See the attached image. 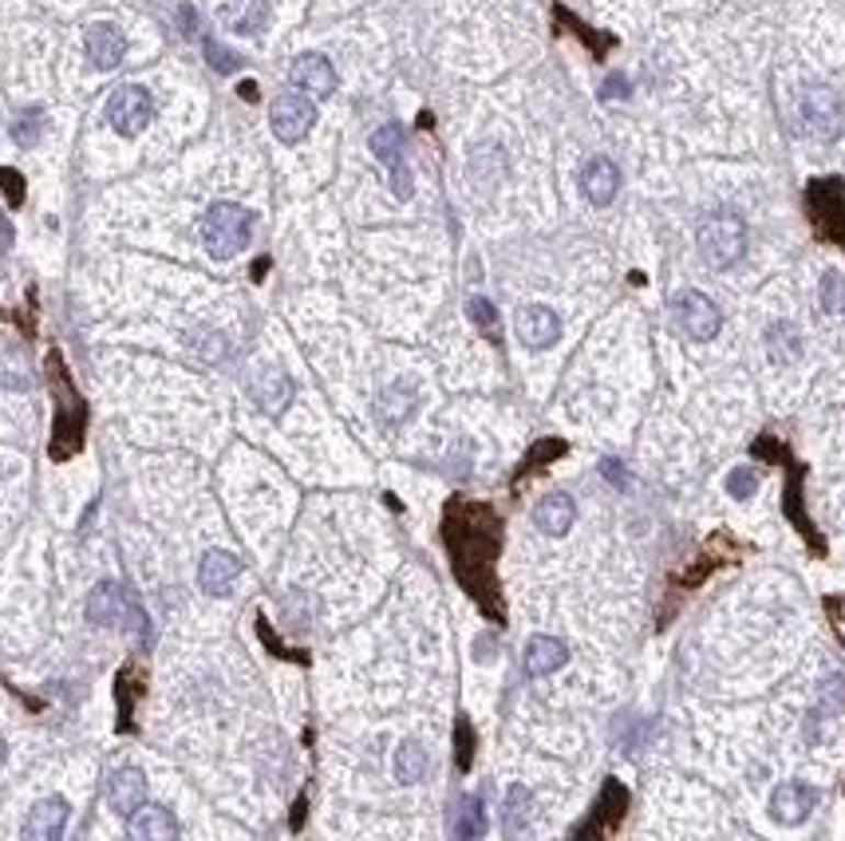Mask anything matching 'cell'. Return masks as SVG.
<instances>
[{
  "instance_id": "obj_1",
  "label": "cell",
  "mask_w": 845,
  "mask_h": 841,
  "mask_svg": "<svg viewBox=\"0 0 845 841\" xmlns=\"http://www.w3.org/2000/svg\"><path fill=\"white\" fill-rule=\"evenodd\" d=\"M88 621L95 624V628H111V633L135 636V640H143V644L150 640V621H147V613H143V604H138V596L131 593L127 584H119V581H103L91 589Z\"/></svg>"
},
{
  "instance_id": "obj_2",
  "label": "cell",
  "mask_w": 845,
  "mask_h": 841,
  "mask_svg": "<svg viewBox=\"0 0 845 841\" xmlns=\"http://www.w3.org/2000/svg\"><path fill=\"white\" fill-rule=\"evenodd\" d=\"M254 238V214L246 206H237V202H214L206 209V218H202V241H206L210 258L217 261H229L237 258L241 249L249 246Z\"/></svg>"
},
{
  "instance_id": "obj_3",
  "label": "cell",
  "mask_w": 845,
  "mask_h": 841,
  "mask_svg": "<svg viewBox=\"0 0 845 841\" xmlns=\"http://www.w3.org/2000/svg\"><path fill=\"white\" fill-rule=\"evenodd\" d=\"M696 246H699V258H703L708 269H731V265H739L743 253H747V226H743L739 214L719 209V214L703 218Z\"/></svg>"
},
{
  "instance_id": "obj_4",
  "label": "cell",
  "mask_w": 845,
  "mask_h": 841,
  "mask_svg": "<svg viewBox=\"0 0 845 841\" xmlns=\"http://www.w3.org/2000/svg\"><path fill=\"white\" fill-rule=\"evenodd\" d=\"M672 320H676L679 332H684L688 340H696V344L716 340L719 325H723L716 300H711L708 293H699V288H684V293L672 297Z\"/></svg>"
},
{
  "instance_id": "obj_5",
  "label": "cell",
  "mask_w": 845,
  "mask_h": 841,
  "mask_svg": "<svg viewBox=\"0 0 845 841\" xmlns=\"http://www.w3.org/2000/svg\"><path fill=\"white\" fill-rule=\"evenodd\" d=\"M150 120H155V100H150V91L138 88V83H123L108 100V123L123 139L143 135V130L150 127Z\"/></svg>"
},
{
  "instance_id": "obj_6",
  "label": "cell",
  "mask_w": 845,
  "mask_h": 841,
  "mask_svg": "<svg viewBox=\"0 0 845 841\" xmlns=\"http://www.w3.org/2000/svg\"><path fill=\"white\" fill-rule=\"evenodd\" d=\"M798 107H802V123H807V130L814 135V139L830 143L842 135L845 115H842V100H837L834 88H826V83H810V88L802 91Z\"/></svg>"
},
{
  "instance_id": "obj_7",
  "label": "cell",
  "mask_w": 845,
  "mask_h": 841,
  "mask_svg": "<svg viewBox=\"0 0 845 841\" xmlns=\"http://www.w3.org/2000/svg\"><path fill=\"white\" fill-rule=\"evenodd\" d=\"M814 229L830 241H845V186L837 179H818L807 190Z\"/></svg>"
},
{
  "instance_id": "obj_8",
  "label": "cell",
  "mask_w": 845,
  "mask_h": 841,
  "mask_svg": "<svg viewBox=\"0 0 845 841\" xmlns=\"http://www.w3.org/2000/svg\"><path fill=\"white\" fill-rule=\"evenodd\" d=\"M316 123V103L308 100L305 91H285V95H277L273 107H269V127L281 143H301L313 130Z\"/></svg>"
},
{
  "instance_id": "obj_9",
  "label": "cell",
  "mask_w": 845,
  "mask_h": 841,
  "mask_svg": "<svg viewBox=\"0 0 845 841\" xmlns=\"http://www.w3.org/2000/svg\"><path fill=\"white\" fill-rule=\"evenodd\" d=\"M289 83H293L296 91H305L308 100H328L336 91V68L320 52H305V56H296L293 68H289Z\"/></svg>"
},
{
  "instance_id": "obj_10",
  "label": "cell",
  "mask_w": 845,
  "mask_h": 841,
  "mask_svg": "<svg viewBox=\"0 0 845 841\" xmlns=\"http://www.w3.org/2000/svg\"><path fill=\"white\" fill-rule=\"evenodd\" d=\"M814 806H818V791L807 786V782H782V786L770 794V818L782 821V826L807 821Z\"/></svg>"
},
{
  "instance_id": "obj_11",
  "label": "cell",
  "mask_w": 845,
  "mask_h": 841,
  "mask_svg": "<svg viewBox=\"0 0 845 841\" xmlns=\"http://www.w3.org/2000/svg\"><path fill=\"white\" fill-rule=\"evenodd\" d=\"M83 48H88V60L95 64L99 71H115L119 64H123V56H127V36L119 32V24L99 21L88 29Z\"/></svg>"
},
{
  "instance_id": "obj_12",
  "label": "cell",
  "mask_w": 845,
  "mask_h": 841,
  "mask_svg": "<svg viewBox=\"0 0 845 841\" xmlns=\"http://www.w3.org/2000/svg\"><path fill=\"white\" fill-rule=\"evenodd\" d=\"M249 391H254L257 407L266 411V416H285V407L293 404V379L281 372V367L266 364L261 372L254 376V384H249Z\"/></svg>"
},
{
  "instance_id": "obj_13",
  "label": "cell",
  "mask_w": 845,
  "mask_h": 841,
  "mask_svg": "<svg viewBox=\"0 0 845 841\" xmlns=\"http://www.w3.org/2000/svg\"><path fill=\"white\" fill-rule=\"evenodd\" d=\"M68 798H40L36 806L29 810V818H24V838L29 841H56L59 833H64V826H68Z\"/></svg>"
},
{
  "instance_id": "obj_14",
  "label": "cell",
  "mask_w": 845,
  "mask_h": 841,
  "mask_svg": "<svg viewBox=\"0 0 845 841\" xmlns=\"http://www.w3.org/2000/svg\"><path fill=\"white\" fill-rule=\"evenodd\" d=\"M108 802L115 814L131 818V814L147 802V779H143V771H138V766H115L108 779Z\"/></svg>"
},
{
  "instance_id": "obj_15",
  "label": "cell",
  "mask_w": 845,
  "mask_h": 841,
  "mask_svg": "<svg viewBox=\"0 0 845 841\" xmlns=\"http://www.w3.org/2000/svg\"><path fill=\"white\" fill-rule=\"evenodd\" d=\"M237 577H241V557L229 554V549H210V554L202 557V565H198V584H202L210 596H226Z\"/></svg>"
},
{
  "instance_id": "obj_16",
  "label": "cell",
  "mask_w": 845,
  "mask_h": 841,
  "mask_svg": "<svg viewBox=\"0 0 845 841\" xmlns=\"http://www.w3.org/2000/svg\"><path fill=\"white\" fill-rule=\"evenodd\" d=\"M518 340L526 348H550L553 340L561 337V320H557V312L553 308H545V305H526V308H518Z\"/></svg>"
},
{
  "instance_id": "obj_17",
  "label": "cell",
  "mask_w": 845,
  "mask_h": 841,
  "mask_svg": "<svg viewBox=\"0 0 845 841\" xmlns=\"http://www.w3.org/2000/svg\"><path fill=\"white\" fill-rule=\"evenodd\" d=\"M581 190H585V198H589L593 206H609V202L617 198V190H620L617 162L605 159V155H597V159L585 162V170H581Z\"/></svg>"
},
{
  "instance_id": "obj_18",
  "label": "cell",
  "mask_w": 845,
  "mask_h": 841,
  "mask_svg": "<svg viewBox=\"0 0 845 841\" xmlns=\"http://www.w3.org/2000/svg\"><path fill=\"white\" fill-rule=\"evenodd\" d=\"M127 826H131V833L135 838H143V841H170V838H178V818L174 814L167 810V806H138L135 814L127 818Z\"/></svg>"
},
{
  "instance_id": "obj_19",
  "label": "cell",
  "mask_w": 845,
  "mask_h": 841,
  "mask_svg": "<svg viewBox=\"0 0 845 841\" xmlns=\"http://www.w3.org/2000/svg\"><path fill=\"white\" fill-rule=\"evenodd\" d=\"M573 518H577V505H573L570 495H545L538 502V510H533V522H538V530H541V534H550V537L570 534Z\"/></svg>"
},
{
  "instance_id": "obj_20",
  "label": "cell",
  "mask_w": 845,
  "mask_h": 841,
  "mask_svg": "<svg viewBox=\"0 0 845 841\" xmlns=\"http://www.w3.org/2000/svg\"><path fill=\"white\" fill-rule=\"evenodd\" d=\"M565 660H570V648L557 636H533L526 644V672L530 675H553L557 668H565Z\"/></svg>"
},
{
  "instance_id": "obj_21",
  "label": "cell",
  "mask_w": 845,
  "mask_h": 841,
  "mask_svg": "<svg viewBox=\"0 0 845 841\" xmlns=\"http://www.w3.org/2000/svg\"><path fill=\"white\" fill-rule=\"evenodd\" d=\"M412 411H415V387H407V384H392L375 396V416H380V423L384 427L407 423Z\"/></svg>"
},
{
  "instance_id": "obj_22",
  "label": "cell",
  "mask_w": 845,
  "mask_h": 841,
  "mask_svg": "<svg viewBox=\"0 0 845 841\" xmlns=\"http://www.w3.org/2000/svg\"><path fill=\"white\" fill-rule=\"evenodd\" d=\"M767 352L770 360L782 367L798 364V356H802V337H798V328L790 325V320H778V325L767 328Z\"/></svg>"
},
{
  "instance_id": "obj_23",
  "label": "cell",
  "mask_w": 845,
  "mask_h": 841,
  "mask_svg": "<svg viewBox=\"0 0 845 841\" xmlns=\"http://www.w3.org/2000/svg\"><path fill=\"white\" fill-rule=\"evenodd\" d=\"M226 21L241 36H257L269 21V0H241L237 9H226Z\"/></svg>"
},
{
  "instance_id": "obj_24",
  "label": "cell",
  "mask_w": 845,
  "mask_h": 841,
  "mask_svg": "<svg viewBox=\"0 0 845 841\" xmlns=\"http://www.w3.org/2000/svg\"><path fill=\"white\" fill-rule=\"evenodd\" d=\"M372 155L384 162L387 170H392L395 162H404V127H399V123H384V127L372 135Z\"/></svg>"
},
{
  "instance_id": "obj_25",
  "label": "cell",
  "mask_w": 845,
  "mask_h": 841,
  "mask_svg": "<svg viewBox=\"0 0 845 841\" xmlns=\"http://www.w3.org/2000/svg\"><path fill=\"white\" fill-rule=\"evenodd\" d=\"M422 774H427V751L412 739L399 742V751H395V779L404 782V786H412V782H419Z\"/></svg>"
},
{
  "instance_id": "obj_26",
  "label": "cell",
  "mask_w": 845,
  "mask_h": 841,
  "mask_svg": "<svg viewBox=\"0 0 845 841\" xmlns=\"http://www.w3.org/2000/svg\"><path fill=\"white\" fill-rule=\"evenodd\" d=\"M530 791L526 786H510L506 791V814H502V821H506V833H521L526 826H530Z\"/></svg>"
},
{
  "instance_id": "obj_27",
  "label": "cell",
  "mask_w": 845,
  "mask_h": 841,
  "mask_svg": "<svg viewBox=\"0 0 845 841\" xmlns=\"http://www.w3.org/2000/svg\"><path fill=\"white\" fill-rule=\"evenodd\" d=\"M486 833V814L478 798H462L454 814V838H482Z\"/></svg>"
},
{
  "instance_id": "obj_28",
  "label": "cell",
  "mask_w": 845,
  "mask_h": 841,
  "mask_svg": "<svg viewBox=\"0 0 845 841\" xmlns=\"http://www.w3.org/2000/svg\"><path fill=\"white\" fill-rule=\"evenodd\" d=\"M466 317H471L474 328H482V332H486L491 340L498 337V308H494L486 297H471V300H466Z\"/></svg>"
},
{
  "instance_id": "obj_29",
  "label": "cell",
  "mask_w": 845,
  "mask_h": 841,
  "mask_svg": "<svg viewBox=\"0 0 845 841\" xmlns=\"http://www.w3.org/2000/svg\"><path fill=\"white\" fill-rule=\"evenodd\" d=\"M822 305L830 317H845V277L842 273H826L822 277Z\"/></svg>"
},
{
  "instance_id": "obj_30",
  "label": "cell",
  "mask_w": 845,
  "mask_h": 841,
  "mask_svg": "<svg viewBox=\"0 0 845 841\" xmlns=\"http://www.w3.org/2000/svg\"><path fill=\"white\" fill-rule=\"evenodd\" d=\"M454 762H459V771H471V762H474V727L471 719H459L454 723Z\"/></svg>"
},
{
  "instance_id": "obj_31",
  "label": "cell",
  "mask_w": 845,
  "mask_h": 841,
  "mask_svg": "<svg viewBox=\"0 0 845 841\" xmlns=\"http://www.w3.org/2000/svg\"><path fill=\"white\" fill-rule=\"evenodd\" d=\"M40 130H44V111H24L16 123H12V139L20 147H32L40 139Z\"/></svg>"
},
{
  "instance_id": "obj_32",
  "label": "cell",
  "mask_w": 845,
  "mask_h": 841,
  "mask_svg": "<svg viewBox=\"0 0 845 841\" xmlns=\"http://www.w3.org/2000/svg\"><path fill=\"white\" fill-rule=\"evenodd\" d=\"M755 490H758V475L751 470V466H739V470H731V475H728V495L739 498V502H743V498H751Z\"/></svg>"
},
{
  "instance_id": "obj_33",
  "label": "cell",
  "mask_w": 845,
  "mask_h": 841,
  "mask_svg": "<svg viewBox=\"0 0 845 841\" xmlns=\"http://www.w3.org/2000/svg\"><path fill=\"white\" fill-rule=\"evenodd\" d=\"M187 344H194L202 352V360L226 356V337H217V332H198V337H187Z\"/></svg>"
},
{
  "instance_id": "obj_34",
  "label": "cell",
  "mask_w": 845,
  "mask_h": 841,
  "mask_svg": "<svg viewBox=\"0 0 845 841\" xmlns=\"http://www.w3.org/2000/svg\"><path fill=\"white\" fill-rule=\"evenodd\" d=\"M206 60H210V68H214V71H226V76H229V71H237V64H241V60L234 56V52H229V48H217L214 41H206Z\"/></svg>"
},
{
  "instance_id": "obj_35",
  "label": "cell",
  "mask_w": 845,
  "mask_h": 841,
  "mask_svg": "<svg viewBox=\"0 0 845 841\" xmlns=\"http://www.w3.org/2000/svg\"><path fill=\"white\" fill-rule=\"evenodd\" d=\"M412 190H415L412 167H407V162H395V167H392V194L399 202H407V198H412Z\"/></svg>"
},
{
  "instance_id": "obj_36",
  "label": "cell",
  "mask_w": 845,
  "mask_h": 841,
  "mask_svg": "<svg viewBox=\"0 0 845 841\" xmlns=\"http://www.w3.org/2000/svg\"><path fill=\"white\" fill-rule=\"evenodd\" d=\"M0 186H4V194H9L12 206H20V202H24V179H20L16 170L0 167Z\"/></svg>"
},
{
  "instance_id": "obj_37",
  "label": "cell",
  "mask_w": 845,
  "mask_h": 841,
  "mask_svg": "<svg viewBox=\"0 0 845 841\" xmlns=\"http://www.w3.org/2000/svg\"><path fill=\"white\" fill-rule=\"evenodd\" d=\"M550 455H565V443H538V446L530 451V458H526V463H530V466H541V458H550Z\"/></svg>"
},
{
  "instance_id": "obj_38",
  "label": "cell",
  "mask_w": 845,
  "mask_h": 841,
  "mask_svg": "<svg viewBox=\"0 0 845 841\" xmlns=\"http://www.w3.org/2000/svg\"><path fill=\"white\" fill-rule=\"evenodd\" d=\"M624 95H629V80H620V76H612L600 91V100H624Z\"/></svg>"
},
{
  "instance_id": "obj_39",
  "label": "cell",
  "mask_w": 845,
  "mask_h": 841,
  "mask_svg": "<svg viewBox=\"0 0 845 841\" xmlns=\"http://www.w3.org/2000/svg\"><path fill=\"white\" fill-rule=\"evenodd\" d=\"M12 249V221L0 214V253H9Z\"/></svg>"
},
{
  "instance_id": "obj_40",
  "label": "cell",
  "mask_w": 845,
  "mask_h": 841,
  "mask_svg": "<svg viewBox=\"0 0 845 841\" xmlns=\"http://www.w3.org/2000/svg\"><path fill=\"white\" fill-rule=\"evenodd\" d=\"M0 762H4V735H0Z\"/></svg>"
},
{
  "instance_id": "obj_41",
  "label": "cell",
  "mask_w": 845,
  "mask_h": 841,
  "mask_svg": "<svg viewBox=\"0 0 845 841\" xmlns=\"http://www.w3.org/2000/svg\"><path fill=\"white\" fill-rule=\"evenodd\" d=\"M0 475H4V470H0Z\"/></svg>"
}]
</instances>
